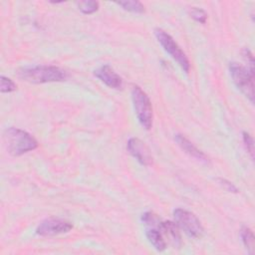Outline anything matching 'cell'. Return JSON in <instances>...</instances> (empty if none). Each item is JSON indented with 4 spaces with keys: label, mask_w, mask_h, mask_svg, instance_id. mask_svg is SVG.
Wrapping results in <instances>:
<instances>
[{
    "label": "cell",
    "mask_w": 255,
    "mask_h": 255,
    "mask_svg": "<svg viewBox=\"0 0 255 255\" xmlns=\"http://www.w3.org/2000/svg\"><path fill=\"white\" fill-rule=\"evenodd\" d=\"M174 139L177 142V144L180 146V148L182 150H184L187 154H189L190 156H192L193 158L202 161V162H209L208 157L206 156V154L204 152H202L200 149H198L191 141H189L185 136H183L180 133H176L174 134Z\"/></svg>",
    "instance_id": "cell-10"
},
{
    "label": "cell",
    "mask_w": 255,
    "mask_h": 255,
    "mask_svg": "<svg viewBox=\"0 0 255 255\" xmlns=\"http://www.w3.org/2000/svg\"><path fill=\"white\" fill-rule=\"evenodd\" d=\"M119 6H121L124 10L132 12V13H143L144 6L139 1H120L117 2Z\"/></svg>",
    "instance_id": "cell-14"
},
{
    "label": "cell",
    "mask_w": 255,
    "mask_h": 255,
    "mask_svg": "<svg viewBox=\"0 0 255 255\" xmlns=\"http://www.w3.org/2000/svg\"><path fill=\"white\" fill-rule=\"evenodd\" d=\"M240 237L242 240L243 245L245 246V248L247 249L249 254H253L254 253V234L253 231L247 227V226H243L240 230Z\"/></svg>",
    "instance_id": "cell-13"
},
{
    "label": "cell",
    "mask_w": 255,
    "mask_h": 255,
    "mask_svg": "<svg viewBox=\"0 0 255 255\" xmlns=\"http://www.w3.org/2000/svg\"><path fill=\"white\" fill-rule=\"evenodd\" d=\"M78 9L86 15L93 14L99 9V2L93 1V0H86V1H80L77 2Z\"/></svg>",
    "instance_id": "cell-15"
},
{
    "label": "cell",
    "mask_w": 255,
    "mask_h": 255,
    "mask_svg": "<svg viewBox=\"0 0 255 255\" xmlns=\"http://www.w3.org/2000/svg\"><path fill=\"white\" fill-rule=\"evenodd\" d=\"M73 229V224L62 218H47L39 223L36 228V234L40 236H55L68 233Z\"/></svg>",
    "instance_id": "cell-7"
},
{
    "label": "cell",
    "mask_w": 255,
    "mask_h": 255,
    "mask_svg": "<svg viewBox=\"0 0 255 255\" xmlns=\"http://www.w3.org/2000/svg\"><path fill=\"white\" fill-rule=\"evenodd\" d=\"M4 139L8 152L13 156H20L38 147V141L29 132L14 127L4 131Z\"/></svg>",
    "instance_id": "cell-2"
},
{
    "label": "cell",
    "mask_w": 255,
    "mask_h": 255,
    "mask_svg": "<svg viewBox=\"0 0 255 255\" xmlns=\"http://www.w3.org/2000/svg\"><path fill=\"white\" fill-rule=\"evenodd\" d=\"M173 218L178 228L183 230L187 236L197 239L203 236V226L192 212L183 208H176L173 210Z\"/></svg>",
    "instance_id": "cell-6"
},
{
    "label": "cell",
    "mask_w": 255,
    "mask_h": 255,
    "mask_svg": "<svg viewBox=\"0 0 255 255\" xmlns=\"http://www.w3.org/2000/svg\"><path fill=\"white\" fill-rule=\"evenodd\" d=\"M131 100L139 124L145 129H150L152 127V106L148 96L141 88L133 86L131 89Z\"/></svg>",
    "instance_id": "cell-4"
},
{
    "label": "cell",
    "mask_w": 255,
    "mask_h": 255,
    "mask_svg": "<svg viewBox=\"0 0 255 255\" xmlns=\"http://www.w3.org/2000/svg\"><path fill=\"white\" fill-rule=\"evenodd\" d=\"M18 77L32 84H45L53 82H62L67 79V73L56 66H30L18 71Z\"/></svg>",
    "instance_id": "cell-1"
},
{
    "label": "cell",
    "mask_w": 255,
    "mask_h": 255,
    "mask_svg": "<svg viewBox=\"0 0 255 255\" xmlns=\"http://www.w3.org/2000/svg\"><path fill=\"white\" fill-rule=\"evenodd\" d=\"M229 72L237 89L253 104L254 103V82L253 75L243 66L236 62L229 64Z\"/></svg>",
    "instance_id": "cell-5"
},
{
    "label": "cell",
    "mask_w": 255,
    "mask_h": 255,
    "mask_svg": "<svg viewBox=\"0 0 255 255\" xmlns=\"http://www.w3.org/2000/svg\"><path fill=\"white\" fill-rule=\"evenodd\" d=\"M127 148L128 152L141 164L144 166H148L152 164L153 158L150 153L149 148L145 145L143 141H141L137 137H130L128 140Z\"/></svg>",
    "instance_id": "cell-8"
},
{
    "label": "cell",
    "mask_w": 255,
    "mask_h": 255,
    "mask_svg": "<svg viewBox=\"0 0 255 255\" xmlns=\"http://www.w3.org/2000/svg\"><path fill=\"white\" fill-rule=\"evenodd\" d=\"M242 137H243V142L245 145L246 150L248 151V153L250 154L251 158H254V140L253 137L246 131L242 132Z\"/></svg>",
    "instance_id": "cell-18"
},
{
    "label": "cell",
    "mask_w": 255,
    "mask_h": 255,
    "mask_svg": "<svg viewBox=\"0 0 255 255\" xmlns=\"http://www.w3.org/2000/svg\"><path fill=\"white\" fill-rule=\"evenodd\" d=\"M159 230L162 233V236H166L169 239V242L174 246L179 247L181 245V236L178 230V226L175 222L172 221H161L159 224Z\"/></svg>",
    "instance_id": "cell-12"
},
{
    "label": "cell",
    "mask_w": 255,
    "mask_h": 255,
    "mask_svg": "<svg viewBox=\"0 0 255 255\" xmlns=\"http://www.w3.org/2000/svg\"><path fill=\"white\" fill-rule=\"evenodd\" d=\"M161 222V221H160ZM153 226H147L145 229V236L148 242L153 246V248L157 251H164L167 247L166 241L162 236L161 231L159 230V224Z\"/></svg>",
    "instance_id": "cell-11"
},
{
    "label": "cell",
    "mask_w": 255,
    "mask_h": 255,
    "mask_svg": "<svg viewBox=\"0 0 255 255\" xmlns=\"http://www.w3.org/2000/svg\"><path fill=\"white\" fill-rule=\"evenodd\" d=\"M94 75L101 80L109 88L115 90H122L124 87V81L120 75L110 65H104L95 70Z\"/></svg>",
    "instance_id": "cell-9"
},
{
    "label": "cell",
    "mask_w": 255,
    "mask_h": 255,
    "mask_svg": "<svg viewBox=\"0 0 255 255\" xmlns=\"http://www.w3.org/2000/svg\"><path fill=\"white\" fill-rule=\"evenodd\" d=\"M189 15L192 19H194L196 22L204 24L207 20V14L204 10L197 7H191L189 9Z\"/></svg>",
    "instance_id": "cell-17"
},
{
    "label": "cell",
    "mask_w": 255,
    "mask_h": 255,
    "mask_svg": "<svg viewBox=\"0 0 255 255\" xmlns=\"http://www.w3.org/2000/svg\"><path fill=\"white\" fill-rule=\"evenodd\" d=\"M16 84L9 78L5 76L0 77V91L1 93H11L16 91Z\"/></svg>",
    "instance_id": "cell-16"
},
{
    "label": "cell",
    "mask_w": 255,
    "mask_h": 255,
    "mask_svg": "<svg viewBox=\"0 0 255 255\" xmlns=\"http://www.w3.org/2000/svg\"><path fill=\"white\" fill-rule=\"evenodd\" d=\"M154 36L156 37L158 43L161 45L163 50L177 63L184 73H188L190 70V63L185 53L181 50L174 39L160 28L154 29Z\"/></svg>",
    "instance_id": "cell-3"
},
{
    "label": "cell",
    "mask_w": 255,
    "mask_h": 255,
    "mask_svg": "<svg viewBox=\"0 0 255 255\" xmlns=\"http://www.w3.org/2000/svg\"><path fill=\"white\" fill-rule=\"evenodd\" d=\"M218 181L220 183V185H222L227 191L229 192H234V193H237L238 192V189L237 187L230 181H228L227 179H224V178H218Z\"/></svg>",
    "instance_id": "cell-20"
},
{
    "label": "cell",
    "mask_w": 255,
    "mask_h": 255,
    "mask_svg": "<svg viewBox=\"0 0 255 255\" xmlns=\"http://www.w3.org/2000/svg\"><path fill=\"white\" fill-rule=\"evenodd\" d=\"M242 56H243L245 62L247 63V65L249 66L248 71L254 76V59H253L251 51L249 49H247V48H244L242 50Z\"/></svg>",
    "instance_id": "cell-19"
}]
</instances>
